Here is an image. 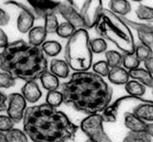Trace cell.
<instances>
[{"label": "cell", "mask_w": 153, "mask_h": 142, "mask_svg": "<svg viewBox=\"0 0 153 142\" xmlns=\"http://www.w3.org/2000/svg\"><path fill=\"white\" fill-rule=\"evenodd\" d=\"M64 103L86 115L100 113L111 101L113 89L96 73L75 72L61 84Z\"/></svg>", "instance_id": "cell-1"}, {"label": "cell", "mask_w": 153, "mask_h": 142, "mask_svg": "<svg viewBox=\"0 0 153 142\" xmlns=\"http://www.w3.org/2000/svg\"><path fill=\"white\" fill-rule=\"evenodd\" d=\"M23 129L35 142H65L74 140L78 126L64 113L43 103L27 109Z\"/></svg>", "instance_id": "cell-2"}, {"label": "cell", "mask_w": 153, "mask_h": 142, "mask_svg": "<svg viewBox=\"0 0 153 142\" xmlns=\"http://www.w3.org/2000/svg\"><path fill=\"white\" fill-rule=\"evenodd\" d=\"M0 67L16 79L27 82L40 78L47 72L48 60L41 47L16 40L3 49Z\"/></svg>", "instance_id": "cell-3"}, {"label": "cell", "mask_w": 153, "mask_h": 142, "mask_svg": "<svg viewBox=\"0 0 153 142\" xmlns=\"http://www.w3.org/2000/svg\"><path fill=\"white\" fill-rule=\"evenodd\" d=\"M95 30L100 37L112 42L123 54L135 52L136 45L130 28L112 11L104 9Z\"/></svg>", "instance_id": "cell-4"}, {"label": "cell", "mask_w": 153, "mask_h": 142, "mask_svg": "<svg viewBox=\"0 0 153 142\" xmlns=\"http://www.w3.org/2000/svg\"><path fill=\"white\" fill-rule=\"evenodd\" d=\"M92 53L87 31L84 28L76 29L74 35L68 38L65 46L66 62L75 72L88 71L92 66Z\"/></svg>", "instance_id": "cell-5"}, {"label": "cell", "mask_w": 153, "mask_h": 142, "mask_svg": "<svg viewBox=\"0 0 153 142\" xmlns=\"http://www.w3.org/2000/svg\"><path fill=\"white\" fill-rule=\"evenodd\" d=\"M70 0H7L5 5L16 6L21 11H26L33 15L36 19H45L53 13H59V9L63 2Z\"/></svg>", "instance_id": "cell-6"}, {"label": "cell", "mask_w": 153, "mask_h": 142, "mask_svg": "<svg viewBox=\"0 0 153 142\" xmlns=\"http://www.w3.org/2000/svg\"><path fill=\"white\" fill-rule=\"evenodd\" d=\"M103 117L100 113H92L80 123V129L93 142H110L111 139L103 129Z\"/></svg>", "instance_id": "cell-7"}, {"label": "cell", "mask_w": 153, "mask_h": 142, "mask_svg": "<svg viewBox=\"0 0 153 142\" xmlns=\"http://www.w3.org/2000/svg\"><path fill=\"white\" fill-rule=\"evenodd\" d=\"M103 10L102 0H85L79 12L85 28L91 29L97 25Z\"/></svg>", "instance_id": "cell-8"}, {"label": "cell", "mask_w": 153, "mask_h": 142, "mask_svg": "<svg viewBox=\"0 0 153 142\" xmlns=\"http://www.w3.org/2000/svg\"><path fill=\"white\" fill-rule=\"evenodd\" d=\"M26 99L22 93H13L8 96L7 115L16 122L19 123L25 116Z\"/></svg>", "instance_id": "cell-9"}, {"label": "cell", "mask_w": 153, "mask_h": 142, "mask_svg": "<svg viewBox=\"0 0 153 142\" xmlns=\"http://www.w3.org/2000/svg\"><path fill=\"white\" fill-rule=\"evenodd\" d=\"M76 9H78V7H76L73 0H70V1L63 2L61 4L59 9V13L61 15V16L67 22L74 25L76 29L85 28L82 17H81L80 13L78 12Z\"/></svg>", "instance_id": "cell-10"}, {"label": "cell", "mask_w": 153, "mask_h": 142, "mask_svg": "<svg viewBox=\"0 0 153 142\" xmlns=\"http://www.w3.org/2000/svg\"><path fill=\"white\" fill-rule=\"evenodd\" d=\"M126 100H134V101H141V102H150V100H146L143 99L141 96H134L129 94V96H124L118 98L117 100H115L114 103H112L111 105H108L106 108L104 109V111L102 112V117L105 122H110L114 123L117 120V116L119 112V108L121 106V104L123 103Z\"/></svg>", "instance_id": "cell-11"}, {"label": "cell", "mask_w": 153, "mask_h": 142, "mask_svg": "<svg viewBox=\"0 0 153 142\" xmlns=\"http://www.w3.org/2000/svg\"><path fill=\"white\" fill-rule=\"evenodd\" d=\"M21 93L26 100L30 103H36L39 100L42 96V92L36 80L27 81L21 89Z\"/></svg>", "instance_id": "cell-12"}, {"label": "cell", "mask_w": 153, "mask_h": 142, "mask_svg": "<svg viewBox=\"0 0 153 142\" xmlns=\"http://www.w3.org/2000/svg\"><path fill=\"white\" fill-rule=\"evenodd\" d=\"M108 80L115 85H126L129 81V72L123 68L121 66L119 67H114L110 69L108 74Z\"/></svg>", "instance_id": "cell-13"}, {"label": "cell", "mask_w": 153, "mask_h": 142, "mask_svg": "<svg viewBox=\"0 0 153 142\" xmlns=\"http://www.w3.org/2000/svg\"><path fill=\"white\" fill-rule=\"evenodd\" d=\"M129 75L132 79L138 80L146 87L153 88V74L148 72L146 69L136 68L129 70Z\"/></svg>", "instance_id": "cell-14"}, {"label": "cell", "mask_w": 153, "mask_h": 142, "mask_svg": "<svg viewBox=\"0 0 153 142\" xmlns=\"http://www.w3.org/2000/svg\"><path fill=\"white\" fill-rule=\"evenodd\" d=\"M47 35H48V32L44 26L33 27V29H31L30 32H28L29 43L33 46L40 47L45 42Z\"/></svg>", "instance_id": "cell-15"}, {"label": "cell", "mask_w": 153, "mask_h": 142, "mask_svg": "<svg viewBox=\"0 0 153 142\" xmlns=\"http://www.w3.org/2000/svg\"><path fill=\"white\" fill-rule=\"evenodd\" d=\"M36 18L33 17L32 13L26 11H21L19 13V16L17 18V29L18 31L22 32V34H26V32H30L31 29H33V22H35Z\"/></svg>", "instance_id": "cell-16"}, {"label": "cell", "mask_w": 153, "mask_h": 142, "mask_svg": "<svg viewBox=\"0 0 153 142\" xmlns=\"http://www.w3.org/2000/svg\"><path fill=\"white\" fill-rule=\"evenodd\" d=\"M124 125L130 131L145 132L146 121L141 119L134 113H124Z\"/></svg>", "instance_id": "cell-17"}, {"label": "cell", "mask_w": 153, "mask_h": 142, "mask_svg": "<svg viewBox=\"0 0 153 142\" xmlns=\"http://www.w3.org/2000/svg\"><path fill=\"white\" fill-rule=\"evenodd\" d=\"M133 113L146 122H153V101L143 102L133 109Z\"/></svg>", "instance_id": "cell-18"}, {"label": "cell", "mask_w": 153, "mask_h": 142, "mask_svg": "<svg viewBox=\"0 0 153 142\" xmlns=\"http://www.w3.org/2000/svg\"><path fill=\"white\" fill-rule=\"evenodd\" d=\"M70 66L66 62V60L61 59H53L51 61L50 70L51 72L56 74L59 78H67L70 74Z\"/></svg>", "instance_id": "cell-19"}, {"label": "cell", "mask_w": 153, "mask_h": 142, "mask_svg": "<svg viewBox=\"0 0 153 142\" xmlns=\"http://www.w3.org/2000/svg\"><path fill=\"white\" fill-rule=\"evenodd\" d=\"M59 77H57L56 74H54L52 72H45L40 77V82L42 84L43 88L49 91H55L59 87Z\"/></svg>", "instance_id": "cell-20"}, {"label": "cell", "mask_w": 153, "mask_h": 142, "mask_svg": "<svg viewBox=\"0 0 153 142\" xmlns=\"http://www.w3.org/2000/svg\"><path fill=\"white\" fill-rule=\"evenodd\" d=\"M109 9L116 15L124 16L131 11V5L127 0H111L109 2Z\"/></svg>", "instance_id": "cell-21"}, {"label": "cell", "mask_w": 153, "mask_h": 142, "mask_svg": "<svg viewBox=\"0 0 153 142\" xmlns=\"http://www.w3.org/2000/svg\"><path fill=\"white\" fill-rule=\"evenodd\" d=\"M126 91L131 96H143L146 93V85L136 79H133L126 84Z\"/></svg>", "instance_id": "cell-22"}, {"label": "cell", "mask_w": 153, "mask_h": 142, "mask_svg": "<svg viewBox=\"0 0 153 142\" xmlns=\"http://www.w3.org/2000/svg\"><path fill=\"white\" fill-rule=\"evenodd\" d=\"M152 136L143 131H130L123 138L124 142H150Z\"/></svg>", "instance_id": "cell-23"}, {"label": "cell", "mask_w": 153, "mask_h": 142, "mask_svg": "<svg viewBox=\"0 0 153 142\" xmlns=\"http://www.w3.org/2000/svg\"><path fill=\"white\" fill-rule=\"evenodd\" d=\"M41 49L44 52V54L48 56L54 57V56L59 55L61 52V45L57 41L55 40H49L45 41L44 43L41 45Z\"/></svg>", "instance_id": "cell-24"}, {"label": "cell", "mask_w": 153, "mask_h": 142, "mask_svg": "<svg viewBox=\"0 0 153 142\" xmlns=\"http://www.w3.org/2000/svg\"><path fill=\"white\" fill-rule=\"evenodd\" d=\"M105 58H106V61L108 65L110 66V68L119 67V66H121L123 64V54L113 50L106 51L105 52Z\"/></svg>", "instance_id": "cell-25"}, {"label": "cell", "mask_w": 153, "mask_h": 142, "mask_svg": "<svg viewBox=\"0 0 153 142\" xmlns=\"http://www.w3.org/2000/svg\"><path fill=\"white\" fill-rule=\"evenodd\" d=\"M136 15L139 19L153 22V8L140 4L136 9Z\"/></svg>", "instance_id": "cell-26"}, {"label": "cell", "mask_w": 153, "mask_h": 142, "mask_svg": "<svg viewBox=\"0 0 153 142\" xmlns=\"http://www.w3.org/2000/svg\"><path fill=\"white\" fill-rule=\"evenodd\" d=\"M62 102H64V97L62 92H59L57 90L48 92L46 96V103L55 108H57L61 105Z\"/></svg>", "instance_id": "cell-27"}, {"label": "cell", "mask_w": 153, "mask_h": 142, "mask_svg": "<svg viewBox=\"0 0 153 142\" xmlns=\"http://www.w3.org/2000/svg\"><path fill=\"white\" fill-rule=\"evenodd\" d=\"M76 30V28L74 25H72L71 23L66 21V22H63V23H61V24H59L56 34L59 37H61V38L68 39L74 35Z\"/></svg>", "instance_id": "cell-28"}, {"label": "cell", "mask_w": 153, "mask_h": 142, "mask_svg": "<svg viewBox=\"0 0 153 142\" xmlns=\"http://www.w3.org/2000/svg\"><path fill=\"white\" fill-rule=\"evenodd\" d=\"M121 17H122V19L126 22V24L129 28H131V29L137 31V32H153V25L135 22L133 20L128 19V18H126V16H121Z\"/></svg>", "instance_id": "cell-29"}, {"label": "cell", "mask_w": 153, "mask_h": 142, "mask_svg": "<svg viewBox=\"0 0 153 142\" xmlns=\"http://www.w3.org/2000/svg\"><path fill=\"white\" fill-rule=\"evenodd\" d=\"M8 142H27L28 135L25 132H22L19 129H13L6 132Z\"/></svg>", "instance_id": "cell-30"}, {"label": "cell", "mask_w": 153, "mask_h": 142, "mask_svg": "<svg viewBox=\"0 0 153 142\" xmlns=\"http://www.w3.org/2000/svg\"><path fill=\"white\" fill-rule=\"evenodd\" d=\"M141 63V60L138 58L135 53L133 54H123V67L127 70H133L139 68Z\"/></svg>", "instance_id": "cell-31"}, {"label": "cell", "mask_w": 153, "mask_h": 142, "mask_svg": "<svg viewBox=\"0 0 153 142\" xmlns=\"http://www.w3.org/2000/svg\"><path fill=\"white\" fill-rule=\"evenodd\" d=\"M134 53L136 54L138 58L141 61H145L149 57H151V56H153V50L143 43L136 45L135 52H134Z\"/></svg>", "instance_id": "cell-32"}, {"label": "cell", "mask_w": 153, "mask_h": 142, "mask_svg": "<svg viewBox=\"0 0 153 142\" xmlns=\"http://www.w3.org/2000/svg\"><path fill=\"white\" fill-rule=\"evenodd\" d=\"M90 47L94 54H102L107 50V43L104 38H94L90 40Z\"/></svg>", "instance_id": "cell-33"}, {"label": "cell", "mask_w": 153, "mask_h": 142, "mask_svg": "<svg viewBox=\"0 0 153 142\" xmlns=\"http://www.w3.org/2000/svg\"><path fill=\"white\" fill-rule=\"evenodd\" d=\"M45 29L47 31L48 34H55L56 32L57 28H59V21H57V17L56 16L55 13L53 15H49L45 17Z\"/></svg>", "instance_id": "cell-34"}, {"label": "cell", "mask_w": 153, "mask_h": 142, "mask_svg": "<svg viewBox=\"0 0 153 142\" xmlns=\"http://www.w3.org/2000/svg\"><path fill=\"white\" fill-rule=\"evenodd\" d=\"M93 71L94 73L100 74V77H108V74L110 72V66L108 65L107 61H103V60H100V61H98V62H96L94 65H93Z\"/></svg>", "instance_id": "cell-35"}, {"label": "cell", "mask_w": 153, "mask_h": 142, "mask_svg": "<svg viewBox=\"0 0 153 142\" xmlns=\"http://www.w3.org/2000/svg\"><path fill=\"white\" fill-rule=\"evenodd\" d=\"M16 84V78L8 72L2 71L0 73V87L2 89H8Z\"/></svg>", "instance_id": "cell-36"}, {"label": "cell", "mask_w": 153, "mask_h": 142, "mask_svg": "<svg viewBox=\"0 0 153 142\" xmlns=\"http://www.w3.org/2000/svg\"><path fill=\"white\" fill-rule=\"evenodd\" d=\"M14 122L8 115L7 116H0V131L1 132H8L13 128Z\"/></svg>", "instance_id": "cell-37"}, {"label": "cell", "mask_w": 153, "mask_h": 142, "mask_svg": "<svg viewBox=\"0 0 153 142\" xmlns=\"http://www.w3.org/2000/svg\"><path fill=\"white\" fill-rule=\"evenodd\" d=\"M138 37L140 39L141 43L148 46L153 50V32H138Z\"/></svg>", "instance_id": "cell-38"}, {"label": "cell", "mask_w": 153, "mask_h": 142, "mask_svg": "<svg viewBox=\"0 0 153 142\" xmlns=\"http://www.w3.org/2000/svg\"><path fill=\"white\" fill-rule=\"evenodd\" d=\"M9 21H10V15L3 10V9H1V10H0V25L1 26L7 25Z\"/></svg>", "instance_id": "cell-39"}, {"label": "cell", "mask_w": 153, "mask_h": 142, "mask_svg": "<svg viewBox=\"0 0 153 142\" xmlns=\"http://www.w3.org/2000/svg\"><path fill=\"white\" fill-rule=\"evenodd\" d=\"M1 102H0V112H4V111H7L8 106L6 105V102H8V96H6L3 92H1Z\"/></svg>", "instance_id": "cell-40"}, {"label": "cell", "mask_w": 153, "mask_h": 142, "mask_svg": "<svg viewBox=\"0 0 153 142\" xmlns=\"http://www.w3.org/2000/svg\"><path fill=\"white\" fill-rule=\"evenodd\" d=\"M8 44H9V41H8L7 35L5 34V32L3 30H0V47H1L2 49H4Z\"/></svg>", "instance_id": "cell-41"}, {"label": "cell", "mask_w": 153, "mask_h": 142, "mask_svg": "<svg viewBox=\"0 0 153 142\" xmlns=\"http://www.w3.org/2000/svg\"><path fill=\"white\" fill-rule=\"evenodd\" d=\"M143 62H145L146 69L148 71V72L153 74V56H151V57H149L148 59L145 60Z\"/></svg>", "instance_id": "cell-42"}, {"label": "cell", "mask_w": 153, "mask_h": 142, "mask_svg": "<svg viewBox=\"0 0 153 142\" xmlns=\"http://www.w3.org/2000/svg\"><path fill=\"white\" fill-rule=\"evenodd\" d=\"M145 132L153 137V123H146Z\"/></svg>", "instance_id": "cell-43"}, {"label": "cell", "mask_w": 153, "mask_h": 142, "mask_svg": "<svg viewBox=\"0 0 153 142\" xmlns=\"http://www.w3.org/2000/svg\"><path fill=\"white\" fill-rule=\"evenodd\" d=\"M0 141H1V142H4V141L8 142V140H7V135H6V132H1V131H0Z\"/></svg>", "instance_id": "cell-44"}, {"label": "cell", "mask_w": 153, "mask_h": 142, "mask_svg": "<svg viewBox=\"0 0 153 142\" xmlns=\"http://www.w3.org/2000/svg\"><path fill=\"white\" fill-rule=\"evenodd\" d=\"M131 1H134V2H141L143 0H131Z\"/></svg>", "instance_id": "cell-45"}, {"label": "cell", "mask_w": 153, "mask_h": 142, "mask_svg": "<svg viewBox=\"0 0 153 142\" xmlns=\"http://www.w3.org/2000/svg\"><path fill=\"white\" fill-rule=\"evenodd\" d=\"M152 94H153V88H152Z\"/></svg>", "instance_id": "cell-46"}]
</instances>
